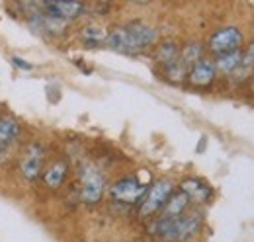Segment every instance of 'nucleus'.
Segmentation results:
<instances>
[{
	"mask_svg": "<svg viewBox=\"0 0 254 242\" xmlns=\"http://www.w3.org/2000/svg\"><path fill=\"white\" fill-rule=\"evenodd\" d=\"M201 213L197 211H186L180 217L174 219H160L157 217L151 225V233L159 239H166V241H178L186 242L193 239L199 229H201Z\"/></svg>",
	"mask_w": 254,
	"mask_h": 242,
	"instance_id": "obj_1",
	"label": "nucleus"
},
{
	"mask_svg": "<svg viewBox=\"0 0 254 242\" xmlns=\"http://www.w3.org/2000/svg\"><path fill=\"white\" fill-rule=\"evenodd\" d=\"M106 189H108V183L102 170L92 162H82L78 168V193L82 203L98 205L104 199Z\"/></svg>",
	"mask_w": 254,
	"mask_h": 242,
	"instance_id": "obj_2",
	"label": "nucleus"
},
{
	"mask_svg": "<svg viewBox=\"0 0 254 242\" xmlns=\"http://www.w3.org/2000/svg\"><path fill=\"white\" fill-rule=\"evenodd\" d=\"M176 191L174 182L168 178H159V180L151 182L147 187L145 197L141 199V203L137 205V215L141 219H151L155 215H159L160 209L164 207V203L168 201V197Z\"/></svg>",
	"mask_w": 254,
	"mask_h": 242,
	"instance_id": "obj_3",
	"label": "nucleus"
},
{
	"mask_svg": "<svg viewBox=\"0 0 254 242\" xmlns=\"http://www.w3.org/2000/svg\"><path fill=\"white\" fill-rule=\"evenodd\" d=\"M45 162H47V151H45L43 143L35 139L22 147L20 158H18V170L24 180L35 182L37 178L43 176Z\"/></svg>",
	"mask_w": 254,
	"mask_h": 242,
	"instance_id": "obj_4",
	"label": "nucleus"
},
{
	"mask_svg": "<svg viewBox=\"0 0 254 242\" xmlns=\"http://www.w3.org/2000/svg\"><path fill=\"white\" fill-rule=\"evenodd\" d=\"M147 187H149V183L143 182L139 176H124V178L114 182L108 187V193H110V199L114 203H120V205H139L141 199L147 193Z\"/></svg>",
	"mask_w": 254,
	"mask_h": 242,
	"instance_id": "obj_5",
	"label": "nucleus"
},
{
	"mask_svg": "<svg viewBox=\"0 0 254 242\" xmlns=\"http://www.w3.org/2000/svg\"><path fill=\"white\" fill-rule=\"evenodd\" d=\"M243 43H245V33H243L241 28H237V26H223V28L215 30L209 35L207 51L213 57H217V55L235 51V49H243Z\"/></svg>",
	"mask_w": 254,
	"mask_h": 242,
	"instance_id": "obj_6",
	"label": "nucleus"
},
{
	"mask_svg": "<svg viewBox=\"0 0 254 242\" xmlns=\"http://www.w3.org/2000/svg\"><path fill=\"white\" fill-rule=\"evenodd\" d=\"M124 26H126L127 35H129L137 55L151 51L159 43V30L145 20H131V22H126Z\"/></svg>",
	"mask_w": 254,
	"mask_h": 242,
	"instance_id": "obj_7",
	"label": "nucleus"
},
{
	"mask_svg": "<svg viewBox=\"0 0 254 242\" xmlns=\"http://www.w3.org/2000/svg\"><path fill=\"white\" fill-rule=\"evenodd\" d=\"M41 10L66 24H74L86 16L88 4L86 0H43Z\"/></svg>",
	"mask_w": 254,
	"mask_h": 242,
	"instance_id": "obj_8",
	"label": "nucleus"
},
{
	"mask_svg": "<svg viewBox=\"0 0 254 242\" xmlns=\"http://www.w3.org/2000/svg\"><path fill=\"white\" fill-rule=\"evenodd\" d=\"M217 68L211 57H201L197 62H193L188 74H186V82L193 88H207L217 80Z\"/></svg>",
	"mask_w": 254,
	"mask_h": 242,
	"instance_id": "obj_9",
	"label": "nucleus"
},
{
	"mask_svg": "<svg viewBox=\"0 0 254 242\" xmlns=\"http://www.w3.org/2000/svg\"><path fill=\"white\" fill-rule=\"evenodd\" d=\"M178 189H182L190 197L191 203H195V205H205L213 197V187L205 180L195 178V176H190V178L180 182V187Z\"/></svg>",
	"mask_w": 254,
	"mask_h": 242,
	"instance_id": "obj_10",
	"label": "nucleus"
},
{
	"mask_svg": "<svg viewBox=\"0 0 254 242\" xmlns=\"http://www.w3.org/2000/svg\"><path fill=\"white\" fill-rule=\"evenodd\" d=\"M22 137V125L12 114L0 116V156L10 151Z\"/></svg>",
	"mask_w": 254,
	"mask_h": 242,
	"instance_id": "obj_11",
	"label": "nucleus"
},
{
	"mask_svg": "<svg viewBox=\"0 0 254 242\" xmlns=\"http://www.w3.org/2000/svg\"><path fill=\"white\" fill-rule=\"evenodd\" d=\"M68 170H70V166H68V160L64 158V156H55L47 166H45V170H43V183H45V187L47 189H59V187H63V183L66 182V176H68Z\"/></svg>",
	"mask_w": 254,
	"mask_h": 242,
	"instance_id": "obj_12",
	"label": "nucleus"
},
{
	"mask_svg": "<svg viewBox=\"0 0 254 242\" xmlns=\"http://www.w3.org/2000/svg\"><path fill=\"white\" fill-rule=\"evenodd\" d=\"M254 76V39L247 43V47H243V57L239 68L229 76L231 82L235 84H247Z\"/></svg>",
	"mask_w": 254,
	"mask_h": 242,
	"instance_id": "obj_13",
	"label": "nucleus"
},
{
	"mask_svg": "<svg viewBox=\"0 0 254 242\" xmlns=\"http://www.w3.org/2000/svg\"><path fill=\"white\" fill-rule=\"evenodd\" d=\"M180 43L176 39H162L153 47V57L157 60V64H160L162 68L170 66L172 62H176L180 57Z\"/></svg>",
	"mask_w": 254,
	"mask_h": 242,
	"instance_id": "obj_14",
	"label": "nucleus"
},
{
	"mask_svg": "<svg viewBox=\"0 0 254 242\" xmlns=\"http://www.w3.org/2000/svg\"><path fill=\"white\" fill-rule=\"evenodd\" d=\"M191 201L190 197L182 191V189H176L170 197H168V201L164 203V207L160 209L159 217L160 219H174V217H180V215H184V213L190 209Z\"/></svg>",
	"mask_w": 254,
	"mask_h": 242,
	"instance_id": "obj_15",
	"label": "nucleus"
},
{
	"mask_svg": "<svg viewBox=\"0 0 254 242\" xmlns=\"http://www.w3.org/2000/svg\"><path fill=\"white\" fill-rule=\"evenodd\" d=\"M106 39H108V30L98 26V24H86L82 30L78 31V41L86 49L106 47Z\"/></svg>",
	"mask_w": 254,
	"mask_h": 242,
	"instance_id": "obj_16",
	"label": "nucleus"
},
{
	"mask_svg": "<svg viewBox=\"0 0 254 242\" xmlns=\"http://www.w3.org/2000/svg\"><path fill=\"white\" fill-rule=\"evenodd\" d=\"M241 57H243V49H235V51H229V53H223L213 57L215 62V68H217V74H221L225 78H229L241 64Z\"/></svg>",
	"mask_w": 254,
	"mask_h": 242,
	"instance_id": "obj_17",
	"label": "nucleus"
},
{
	"mask_svg": "<svg viewBox=\"0 0 254 242\" xmlns=\"http://www.w3.org/2000/svg\"><path fill=\"white\" fill-rule=\"evenodd\" d=\"M201 57H205V55H203V45H201L199 41H188V43L180 49L178 60H180V64H182L186 70H190L191 66H193V62H197Z\"/></svg>",
	"mask_w": 254,
	"mask_h": 242,
	"instance_id": "obj_18",
	"label": "nucleus"
},
{
	"mask_svg": "<svg viewBox=\"0 0 254 242\" xmlns=\"http://www.w3.org/2000/svg\"><path fill=\"white\" fill-rule=\"evenodd\" d=\"M12 64L16 66V68H20V70H24V72H30V70H33V64L30 62V60L22 59V57H18V55H14L12 57Z\"/></svg>",
	"mask_w": 254,
	"mask_h": 242,
	"instance_id": "obj_19",
	"label": "nucleus"
},
{
	"mask_svg": "<svg viewBox=\"0 0 254 242\" xmlns=\"http://www.w3.org/2000/svg\"><path fill=\"white\" fill-rule=\"evenodd\" d=\"M155 242H178V241H166V239H160V241H155Z\"/></svg>",
	"mask_w": 254,
	"mask_h": 242,
	"instance_id": "obj_20",
	"label": "nucleus"
},
{
	"mask_svg": "<svg viewBox=\"0 0 254 242\" xmlns=\"http://www.w3.org/2000/svg\"><path fill=\"white\" fill-rule=\"evenodd\" d=\"M251 88H253V92H254V76L251 78Z\"/></svg>",
	"mask_w": 254,
	"mask_h": 242,
	"instance_id": "obj_21",
	"label": "nucleus"
}]
</instances>
